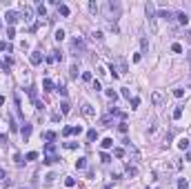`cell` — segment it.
I'll use <instances>...</instances> for the list:
<instances>
[{
  "instance_id": "6da1fadb",
  "label": "cell",
  "mask_w": 191,
  "mask_h": 189,
  "mask_svg": "<svg viewBox=\"0 0 191 189\" xmlns=\"http://www.w3.org/2000/svg\"><path fill=\"white\" fill-rule=\"evenodd\" d=\"M100 11H102L105 20H107V25H116L118 16H120V5L107 0V2H102V5H100Z\"/></svg>"
},
{
  "instance_id": "7a4b0ae2",
  "label": "cell",
  "mask_w": 191,
  "mask_h": 189,
  "mask_svg": "<svg viewBox=\"0 0 191 189\" xmlns=\"http://www.w3.org/2000/svg\"><path fill=\"white\" fill-rule=\"evenodd\" d=\"M147 18H149V29L151 31H156L158 29V18H156V7L153 5H147Z\"/></svg>"
},
{
  "instance_id": "3957f363",
  "label": "cell",
  "mask_w": 191,
  "mask_h": 189,
  "mask_svg": "<svg viewBox=\"0 0 191 189\" xmlns=\"http://www.w3.org/2000/svg\"><path fill=\"white\" fill-rule=\"evenodd\" d=\"M71 51H74V56H80V53H82V40H80V38H74Z\"/></svg>"
},
{
  "instance_id": "277c9868",
  "label": "cell",
  "mask_w": 191,
  "mask_h": 189,
  "mask_svg": "<svg viewBox=\"0 0 191 189\" xmlns=\"http://www.w3.org/2000/svg\"><path fill=\"white\" fill-rule=\"evenodd\" d=\"M82 113L87 116V118H93V116H96V109H93L89 103H82Z\"/></svg>"
},
{
  "instance_id": "5b68a950",
  "label": "cell",
  "mask_w": 191,
  "mask_h": 189,
  "mask_svg": "<svg viewBox=\"0 0 191 189\" xmlns=\"http://www.w3.org/2000/svg\"><path fill=\"white\" fill-rule=\"evenodd\" d=\"M160 16L165 18L167 22H173V20H175V14L171 11V9H162V11H160Z\"/></svg>"
},
{
  "instance_id": "8992f818",
  "label": "cell",
  "mask_w": 191,
  "mask_h": 189,
  "mask_svg": "<svg viewBox=\"0 0 191 189\" xmlns=\"http://www.w3.org/2000/svg\"><path fill=\"white\" fill-rule=\"evenodd\" d=\"M151 103L156 105V107H160V105L165 103V98H162V94H160V91H153V94H151Z\"/></svg>"
},
{
  "instance_id": "52a82bcc",
  "label": "cell",
  "mask_w": 191,
  "mask_h": 189,
  "mask_svg": "<svg viewBox=\"0 0 191 189\" xmlns=\"http://www.w3.org/2000/svg\"><path fill=\"white\" fill-rule=\"evenodd\" d=\"M20 136L25 138V142L29 140V136H31V125H27V122H22V129H20Z\"/></svg>"
},
{
  "instance_id": "ba28073f",
  "label": "cell",
  "mask_w": 191,
  "mask_h": 189,
  "mask_svg": "<svg viewBox=\"0 0 191 189\" xmlns=\"http://www.w3.org/2000/svg\"><path fill=\"white\" fill-rule=\"evenodd\" d=\"M29 60H31V65H40V62H42V53L40 51H31Z\"/></svg>"
},
{
  "instance_id": "9c48e42d",
  "label": "cell",
  "mask_w": 191,
  "mask_h": 189,
  "mask_svg": "<svg viewBox=\"0 0 191 189\" xmlns=\"http://www.w3.org/2000/svg\"><path fill=\"white\" fill-rule=\"evenodd\" d=\"M7 22L9 25H13V22H18V18H20V14H16V11H7Z\"/></svg>"
},
{
  "instance_id": "30bf717a",
  "label": "cell",
  "mask_w": 191,
  "mask_h": 189,
  "mask_svg": "<svg viewBox=\"0 0 191 189\" xmlns=\"http://www.w3.org/2000/svg\"><path fill=\"white\" fill-rule=\"evenodd\" d=\"M178 147H180L182 151H189V147H191V140H187V138H180V140H178Z\"/></svg>"
},
{
  "instance_id": "8fae6325",
  "label": "cell",
  "mask_w": 191,
  "mask_h": 189,
  "mask_svg": "<svg viewBox=\"0 0 191 189\" xmlns=\"http://www.w3.org/2000/svg\"><path fill=\"white\" fill-rule=\"evenodd\" d=\"M125 171H127V176H129V178H133V176H138V169H136L133 165H127V167H125Z\"/></svg>"
},
{
  "instance_id": "7c38bea8",
  "label": "cell",
  "mask_w": 191,
  "mask_h": 189,
  "mask_svg": "<svg viewBox=\"0 0 191 189\" xmlns=\"http://www.w3.org/2000/svg\"><path fill=\"white\" fill-rule=\"evenodd\" d=\"M60 111H62V116H67V113L71 111V105L67 103V100H62V103H60Z\"/></svg>"
},
{
  "instance_id": "4fadbf2b",
  "label": "cell",
  "mask_w": 191,
  "mask_h": 189,
  "mask_svg": "<svg viewBox=\"0 0 191 189\" xmlns=\"http://www.w3.org/2000/svg\"><path fill=\"white\" fill-rule=\"evenodd\" d=\"M116 65H118V69H116L118 74H122V71H127V62L122 60V58H118V60H116Z\"/></svg>"
},
{
  "instance_id": "5bb4252c",
  "label": "cell",
  "mask_w": 191,
  "mask_h": 189,
  "mask_svg": "<svg viewBox=\"0 0 191 189\" xmlns=\"http://www.w3.org/2000/svg\"><path fill=\"white\" fill-rule=\"evenodd\" d=\"M175 18H178V22H180V25H187V20H189V16H187L184 11H180V14H175Z\"/></svg>"
},
{
  "instance_id": "9a60e30c",
  "label": "cell",
  "mask_w": 191,
  "mask_h": 189,
  "mask_svg": "<svg viewBox=\"0 0 191 189\" xmlns=\"http://www.w3.org/2000/svg\"><path fill=\"white\" fill-rule=\"evenodd\" d=\"M42 87H45V91H53V82H51L49 78H45V80H42Z\"/></svg>"
},
{
  "instance_id": "2e32d148",
  "label": "cell",
  "mask_w": 191,
  "mask_h": 189,
  "mask_svg": "<svg viewBox=\"0 0 191 189\" xmlns=\"http://www.w3.org/2000/svg\"><path fill=\"white\" fill-rule=\"evenodd\" d=\"M56 178H58L56 173H47V176H45V185H53V182H56Z\"/></svg>"
},
{
  "instance_id": "e0dca14e",
  "label": "cell",
  "mask_w": 191,
  "mask_h": 189,
  "mask_svg": "<svg viewBox=\"0 0 191 189\" xmlns=\"http://www.w3.org/2000/svg\"><path fill=\"white\" fill-rule=\"evenodd\" d=\"M158 127H160L158 122H153V125H151V127H149V131H147V134H149V138H153V136H156V134H158Z\"/></svg>"
},
{
  "instance_id": "ac0fdd59",
  "label": "cell",
  "mask_w": 191,
  "mask_h": 189,
  "mask_svg": "<svg viewBox=\"0 0 191 189\" xmlns=\"http://www.w3.org/2000/svg\"><path fill=\"white\" fill-rule=\"evenodd\" d=\"M87 167V158H78L76 160V169H84Z\"/></svg>"
},
{
  "instance_id": "d6986e66",
  "label": "cell",
  "mask_w": 191,
  "mask_h": 189,
  "mask_svg": "<svg viewBox=\"0 0 191 189\" xmlns=\"http://www.w3.org/2000/svg\"><path fill=\"white\" fill-rule=\"evenodd\" d=\"M58 14L60 16H69V7L67 5H58Z\"/></svg>"
},
{
  "instance_id": "ffe728a7",
  "label": "cell",
  "mask_w": 191,
  "mask_h": 189,
  "mask_svg": "<svg viewBox=\"0 0 191 189\" xmlns=\"http://www.w3.org/2000/svg\"><path fill=\"white\" fill-rule=\"evenodd\" d=\"M31 14H33L31 7H25V9H22V18H25V20H31Z\"/></svg>"
},
{
  "instance_id": "44dd1931",
  "label": "cell",
  "mask_w": 191,
  "mask_h": 189,
  "mask_svg": "<svg viewBox=\"0 0 191 189\" xmlns=\"http://www.w3.org/2000/svg\"><path fill=\"white\" fill-rule=\"evenodd\" d=\"M182 118V107H175L173 109V120H180Z\"/></svg>"
},
{
  "instance_id": "7402d4cb",
  "label": "cell",
  "mask_w": 191,
  "mask_h": 189,
  "mask_svg": "<svg viewBox=\"0 0 191 189\" xmlns=\"http://www.w3.org/2000/svg\"><path fill=\"white\" fill-rule=\"evenodd\" d=\"M42 138L45 140H56V134L53 131H42Z\"/></svg>"
},
{
  "instance_id": "603a6c76",
  "label": "cell",
  "mask_w": 191,
  "mask_h": 189,
  "mask_svg": "<svg viewBox=\"0 0 191 189\" xmlns=\"http://www.w3.org/2000/svg\"><path fill=\"white\" fill-rule=\"evenodd\" d=\"M100 145H102V149H109V147H113V140H111V138H105Z\"/></svg>"
},
{
  "instance_id": "cb8c5ba5",
  "label": "cell",
  "mask_w": 191,
  "mask_h": 189,
  "mask_svg": "<svg viewBox=\"0 0 191 189\" xmlns=\"http://www.w3.org/2000/svg\"><path fill=\"white\" fill-rule=\"evenodd\" d=\"M87 138H89V142H93V140H98V131H96V129H91V131L87 134Z\"/></svg>"
},
{
  "instance_id": "d4e9b609",
  "label": "cell",
  "mask_w": 191,
  "mask_h": 189,
  "mask_svg": "<svg viewBox=\"0 0 191 189\" xmlns=\"http://www.w3.org/2000/svg\"><path fill=\"white\" fill-rule=\"evenodd\" d=\"M171 51H173V53H182V45H180V43H173V45H171Z\"/></svg>"
},
{
  "instance_id": "484cf974",
  "label": "cell",
  "mask_w": 191,
  "mask_h": 189,
  "mask_svg": "<svg viewBox=\"0 0 191 189\" xmlns=\"http://www.w3.org/2000/svg\"><path fill=\"white\" fill-rule=\"evenodd\" d=\"M91 40H93V43H102V34H100V31H93V34H91Z\"/></svg>"
},
{
  "instance_id": "4316f807",
  "label": "cell",
  "mask_w": 191,
  "mask_h": 189,
  "mask_svg": "<svg viewBox=\"0 0 191 189\" xmlns=\"http://www.w3.org/2000/svg\"><path fill=\"white\" fill-rule=\"evenodd\" d=\"M113 156H116V158H122V156H125V149H122V147H116V149H113Z\"/></svg>"
},
{
  "instance_id": "83f0119b",
  "label": "cell",
  "mask_w": 191,
  "mask_h": 189,
  "mask_svg": "<svg viewBox=\"0 0 191 189\" xmlns=\"http://www.w3.org/2000/svg\"><path fill=\"white\" fill-rule=\"evenodd\" d=\"M178 189H189V182L184 180V178H180L178 180Z\"/></svg>"
},
{
  "instance_id": "f1b7e54d",
  "label": "cell",
  "mask_w": 191,
  "mask_h": 189,
  "mask_svg": "<svg viewBox=\"0 0 191 189\" xmlns=\"http://www.w3.org/2000/svg\"><path fill=\"white\" fill-rule=\"evenodd\" d=\"M45 163H47V165H53V163H58V156H47V158H45Z\"/></svg>"
},
{
  "instance_id": "f546056e",
  "label": "cell",
  "mask_w": 191,
  "mask_h": 189,
  "mask_svg": "<svg viewBox=\"0 0 191 189\" xmlns=\"http://www.w3.org/2000/svg\"><path fill=\"white\" fill-rule=\"evenodd\" d=\"M107 96H109V98H111V100H113V103H116V100H118V94H116V91H113V89H107Z\"/></svg>"
},
{
  "instance_id": "4dcf8cb0",
  "label": "cell",
  "mask_w": 191,
  "mask_h": 189,
  "mask_svg": "<svg viewBox=\"0 0 191 189\" xmlns=\"http://www.w3.org/2000/svg\"><path fill=\"white\" fill-rule=\"evenodd\" d=\"M140 45H142V51H147V49H149V43H147V38H144V36L140 38Z\"/></svg>"
},
{
  "instance_id": "1f68e13d",
  "label": "cell",
  "mask_w": 191,
  "mask_h": 189,
  "mask_svg": "<svg viewBox=\"0 0 191 189\" xmlns=\"http://www.w3.org/2000/svg\"><path fill=\"white\" fill-rule=\"evenodd\" d=\"M38 14L45 18V16H47V7H45V5H38Z\"/></svg>"
},
{
  "instance_id": "d6a6232c",
  "label": "cell",
  "mask_w": 191,
  "mask_h": 189,
  "mask_svg": "<svg viewBox=\"0 0 191 189\" xmlns=\"http://www.w3.org/2000/svg\"><path fill=\"white\" fill-rule=\"evenodd\" d=\"M56 40H65V31H62V29H58V31H56Z\"/></svg>"
},
{
  "instance_id": "836d02e7",
  "label": "cell",
  "mask_w": 191,
  "mask_h": 189,
  "mask_svg": "<svg viewBox=\"0 0 191 189\" xmlns=\"http://www.w3.org/2000/svg\"><path fill=\"white\" fill-rule=\"evenodd\" d=\"M69 76H71V78L78 76V67H76V65H71V69H69Z\"/></svg>"
},
{
  "instance_id": "e575fe53",
  "label": "cell",
  "mask_w": 191,
  "mask_h": 189,
  "mask_svg": "<svg viewBox=\"0 0 191 189\" xmlns=\"http://www.w3.org/2000/svg\"><path fill=\"white\" fill-rule=\"evenodd\" d=\"M89 9H91L93 14H98V11H100V5H96V2H89Z\"/></svg>"
},
{
  "instance_id": "d590c367",
  "label": "cell",
  "mask_w": 191,
  "mask_h": 189,
  "mask_svg": "<svg viewBox=\"0 0 191 189\" xmlns=\"http://www.w3.org/2000/svg\"><path fill=\"white\" fill-rule=\"evenodd\" d=\"M9 178H7V171L5 169H0V182H7Z\"/></svg>"
},
{
  "instance_id": "8d00e7d4",
  "label": "cell",
  "mask_w": 191,
  "mask_h": 189,
  "mask_svg": "<svg viewBox=\"0 0 191 189\" xmlns=\"http://www.w3.org/2000/svg\"><path fill=\"white\" fill-rule=\"evenodd\" d=\"M74 134V127H65L62 129V136H71Z\"/></svg>"
},
{
  "instance_id": "74e56055",
  "label": "cell",
  "mask_w": 191,
  "mask_h": 189,
  "mask_svg": "<svg viewBox=\"0 0 191 189\" xmlns=\"http://www.w3.org/2000/svg\"><path fill=\"white\" fill-rule=\"evenodd\" d=\"M173 96H175V98H182V96H184V89H173Z\"/></svg>"
},
{
  "instance_id": "f35d334b",
  "label": "cell",
  "mask_w": 191,
  "mask_h": 189,
  "mask_svg": "<svg viewBox=\"0 0 191 189\" xmlns=\"http://www.w3.org/2000/svg\"><path fill=\"white\" fill-rule=\"evenodd\" d=\"M65 185H67V187H74V185H76V178H65Z\"/></svg>"
},
{
  "instance_id": "ab89813d",
  "label": "cell",
  "mask_w": 191,
  "mask_h": 189,
  "mask_svg": "<svg viewBox=\"0 0 191 189\" xmlns=\"http://www.w3.org/2000/svg\"><path fill=\"white\" fill-rule=\"evenodd\" d=\"M138 105H140V98H131V109H136Z\"/></svg>"
},
{
  "instance_id": "60d3db41",
  "label": "cell",
  "mask_w": 191,
  "mask_h": 189,
  "mask_svg": "<svg viewBox=\"0 0 191 189\" xmlns=\"http://www.w3.org/2000/svg\"><path fill=\"white\" fill-rule=\"evenodd\" d=\"M36 158H38V154H36V151H29V154H27V160H36Z\"/></svg>"
},
{
  "instance_id": "b9f144b4",
  "label": "cell",
  "mask_w": 191,
  "mask_h": 189,
  "mask_svg": "<svg viewBox=\"0 0 191 189\" xmlns=\"http://www.w3.org/2000/svg\"><path fill=\"white\" fill-rule=\"evenodd\" d=\"M100 160H102V163L107 165V163H109V160H111V158H109V154H100Z\"/></svg>"
},
{
  "instance_id": "7bdbcfd3",
  "label": "cell",
  "mask_w": 191,
  "mask_h": 189,
  "mask_svg": "<svg viewBox=\"0 0 191 189\" xmlns=\"http://www.w3.org/2000/svg\"><path fill=\"white\" fill-rule=\"evenodd\" d=\"M13 36H16V31H13V27H9V29H7V38H13Z\"/></svg>"
},
{
  "instance_id": "ee69618b",
  "label": "cell",
  "mask_w": 191,
  "mask_h": 189,
  "mask_svg": "<svg viewBox=\"0 0 191 189\" xmlns=\"http://www.w3.org/2000/svg\"><path fill=\"white\" fill-rule=\"evenodd\" d=\"M122 96H125L127 100H131V91H129V89H122Z\"/></svg>"
},
{
  "instance_id": "f6af8a7d",
  "label": "cell",
  "mask_w": 191,
  "mask_h": 189,
  "mask_svg": "<svg viewBox=\"0 0 191 189\" xmlns=\"http://www.w3.org/2000/svg\"><path fill=\"white\" fill-rule=\"evenodd\" d=\"M184 40H187V43H191V29H187V31H184Z\"/></svg>"
},
{
  "instance_id": "bcb514c9",
  "label": "cell",
  "mask_w": 191,
  "mask_h": 189,
  "mask_svg": "<svg viewBox=\"0 0 191 189\" xmlns=\"http://www.w3.org/2000/svg\"><path fill=\"white\" fill-rule=\"evenodd\" d=\"M13 160H16V165H22V156L16 154V156H13Z\"/></svg>"
},
{
  "instance_id": "7dc6e473",
  "label": "cell",
  "mask_w": 191,
  "mask_h": 189,
  "mask_svg": "<svg viewBox=\"0 0 191 189\" xmlns=\"http://www.w3.org/2000/svg\"><path fill=\"white\" fill-rule=\"evenodd\" d=\"M82 80H87V82H89V80H91V74H89V71H84V74H82Z\"/></svg>"
},
{
  "instance_id": "c3c4849f",
  "label": "cell",
  "mask_w": 191,
  "mask_h": 189,
  "mask_svg": "<svg viewBox=\"0 0 191 189\" xmlns=\"http://www.w3.org/2000/svg\"><path fill=\"white\" fill-rule=\"evenodd\" d=\"M118 129H120V131L125 134V131H127V122H120V125H118Z\"/></svg>"
},
{
  "instance_id": "681fc988",
  "label": "cell",
  "mask_w": 191,
  "mask_h": 189,
  "mask_svg": "<svg viewBox=\"0 0 191 189\" xmlns=\"http://www.w3.org/2000/svg\"><path fill=\"white\" fill-rule=\"evenodd\" d=\"M5 49H7V43H5V40H0V51H5Z\"/></svg>"
},
{
  "instance_id": "f907efd6",
  "label": "cell",
  "mask_w": 191,
  "mask_h": 189,
  "mask_svg": "<svg viewBox=\"0 0 191 189\" xmlns=\"http://www.w3.org/2000/svg\"><path fill=\"white\" fill-rule=\"evenodd\" d=\"M184 160H191V149L187 151V154H184Z\"/></svg>"
},
{
  "instance_id": "816d5d0a",
  "label": "cell",
  "mask_w": 191,
  "mask_h": 189,
  "mask_svg": "<svg viewBox=\"0 0 191 189\" xmlns=\"http://www.w3.org/2000/svg\"><path fill=\"white\" fill-rule=\"evenodd\" d=\"M20 189H27V187H20Z\"/></svg>"
}]
</instances>
